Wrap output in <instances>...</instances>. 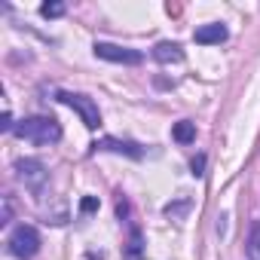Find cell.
I'll list each match as a JSON object with an SVG mask.
<instances>
[{
  "label": "cell",
  "mask_w": 260,
  "mask_h": 260,
  "mask_svg": "<svg viewBox=\"0 0 260 260\" xmlns=\"http://www.w3.org/2000/svg\"><path fill=\"white\" fill-rule=\"evenodd\" d=\"M16 135H19L22 141H31V144L46 147V144L61 141V125H58V119H52V116H28V119H22V122L16 125Z\"/></svg>",
  "instance_id": "1"
},
{
  "label": "cell",
  "mask_w": 260,
  "mask_h": 260,
  "mask_svg": "<svg viewBox=\"0 0 260 260\" xmlns=\"http://www.w3.org/2000/svg\"><path fill=\"white\" fill-rule=\"evenodd\" d=\"M7 251H10L16 260H31V257H37V251H40V233H37L31 223H19V226L10 233V239H7Z\"/></svg>",
  "instance_id": "2"
},
{
  "label": "cell",
  "mask_w": 260,
  "mask_h": 260,
  "mask_svg": "<svg viewBox=\"0 0 260 260\" xmlns=\"http://www.w3.org/2000/svg\"><path fill=\"white\" fill-rule=\"evenodd\" d=\"M58 101L68 104L74 113H80V119H83L86 128H98V125H101V110H98V104H95L89 95H80V92H58Z\"/></svg>",
  "instance_id": "3"
},
{
  "label": "cell",
  "mask_w": 260,
  "mask_h": 260,
  "mask_svg": "<svg viewBox=\"0 0 260 260\" xmlns=\"http://www.w3.org/2000/svg\"><path fill=\"white\" fill-rule=\"evenodd\" d=\"M16 178H19L31 193H40V190L46 187V181H49V172H46V166H43L40 159L25 156V159H16Z\"/></svg>",
  "instance_id": "4"
},
{
  "label": "cell",
  "mask_w": 260,
  "mask_h": 260,
  "mask_svg": "<svg viewBox=\"0 0 260 260\" xmlns=\"http://www.w3.org/2000/svg\"><path fill=\"white\" fill-rule=\"evenodd\" d=\"M98 58L104 61H113V64H141L144 55L138 49H128V46H116V43H95L92 46Z\"/></svg>",
  "instance_id": "5"
},
{
  "label": "cell",
  "mask_w": 260,
  "mask_h": 260,
  "mask_svg": "<svg viewBox=\"0 0 260 260\" xmlns=\"http://www.w3.org/2000/svg\"><path fill=\"white\" fill-rule=\"evenodd\" d=\"M92 150H107V153H119V156H128V159L144 156V147L138 141H125V138H101V141L92 144Z\"/></svg>",
  "instance_id": "6"
},
{
  "label": "cell",
  "mask_w": 260,
  "mask_h": 260,
  "mask_svg": "<svg viewBox=\"0 0 260 260\" xmlns=\"http://www.w3.org/2000/svg\"><path fill=\"white\" fill-rule=\"evenodd\" d=\"M226 37H230V31H226L220 22H211V25H202V28H196V31H193V40H196V43H202V46L223 43Z\"/></svg>",
  "instance_id": "7"
},
{
  "label": "cell",
  "mask_w": 260,
  "mask_h": 260,
  "mask_svg": "<svg viewBox=\"0 0 260 260\" xmlns=\"http://www.w3.org/2000/svg\"><path fill=\"white\" fill-rule=\"evenodd\" d=\"M153 58H156L159 64H181V61H184V49H181V43H175V40H162V43L153 46Z\"/></svg>",
  "instance_id": "8"
},
{
  "label": "cell",
  "mask_w": 260,
  "mask_h": 260,
  "mask_svg": "<svg viewBox=\"0 0 260 260\" xmlns=\"http://www.w3.org/2000/svg\"><path fill=\"white\" fill-rule=\"evenodd\" d=\"M141 257H144V236L141 230H132L122 245V260H141Z\"/></svg>",
  "instance_id": "9"
},
{
  "label": "cell",
  "mask_w": 260,
  "mask_h": 260,
  "mask_svg": "<svg viewBox=\"0 0 260 260\" xmlns=\"http://www.w3.org/2000/svg\"><path fill=\"white\" fill-rule=\"evenodd\" d=\"M172 138H175L178 144H193V141H196V122H190V119H181V122H175V128H172Z\"/></svg>",
  "instance_id": "10"
},
{
  "label": "cell",
  "mask_w": 260,
  "mask_h": 260,
  "mask_svg": "<svg viewBox=\"0 0 260 260\" xmlns=\"http://www.w3.org/2000/svg\"><path fill=\"white\" fill-rule=\"evenodd\" d=\"M162 211H166V217H172V220H184V214L190 211V199L184 196V199H178V202H169Z\"/></svg>",
  "instance_id": "11"
},
{
  "label": "cell",
  "mask_w": 260,
  "mask_h": 260,
  "mask_svg": "<svg viewBox=\"0 0 260 260\" xmlns=\"http://www.w3.org/2000/svg\"><path fill=\"white\" fill-rule=\"evenodd\" d=\"M248 260H260V223L248 236Z\"/></svg>",
  "instance_id": "12"
},
{
  "label": "cell",
  "mask_w": 260,
  "mask_h": 260,
  "mask_svg": "<svg viewBox=\"0 0 260 260\" xmlns=\"http://www.w3.org/2000/svg\"><path fill=\"white\" fill-rule=\"evenodd\" d=\"M40 16L43 19H58V16H64V4H43Z\"/></svg>",
  "instance_id": "13"
},
{
  "label": "cell",
  "mask_w": 260,
  "mask_h": 260,
  "mask_svg": "<svg viewBox=\"0 0 260 260\" xmlns=\"http://www.w3.org/2000/svg\"><path fill=\"white\" fill-rule=\"evenodd\" d=\"M190 172H193V178H202L205 175V153H196L190 159Z\"/></svg>",
  "instance_id": "14"
},
{
  "label": "cell",
  "mask_w": 260,
  "mask_h": 260,
  "mask_svg": "<svg viewBox=\"0 0 260 260\" xmlns=\"http://www.w3.org/2000/svg\"><path fill=\"white\" fill-rule=\"evenodd\" d=\"M13 211H16L13 196H4V214H0V223H10V220H13Z\"/></svg>",
  "instance_id": "15"
},
{
  "label": "cell",
  "mask_w": 260,
  "mask_h": 260,
  "mask_svg": "<svg viewBox=\"0 0 260 260\" xmlns=\"http://www.w3.org/2000/svg\"><path fill=\"white\" fill-rule=\"evenodd\" d=\"M80 211H83V214H92V211H98V199H95V196H86V199L80 202Z\"/></svg>",
  "instance_id": "16"
},
{
  "label": "cell",
  "mask_w": 260,
  "mask_h": 260,
  "mask_svg": "<svg viewBox=\"0 0 260 260\" xmlns=\"http://www.w3.org/2000/svg\"><path fill=\"white\" fill-rule=\"evenodd\" d=\"M0 128H4V132H16V122H13L10 110H4V116H0Z\"/></svg>",
  "instance_id": "17"
},
{
  "label": "cell",
  "mask_w": 260,
  "mask_h": 260,
  "mask_svg": "<svg viewBox=\"0 0 260 260\" xmlns=\"http://www.w3.org/2000/svg\"><path fill=\"white\" fill-rule=\"evenodd\" d=\"M116 214H119V217H128V202H125L122 193H119V199H116Z\"/></svg>",
  "instance_id": "18"
}]
</instances>
